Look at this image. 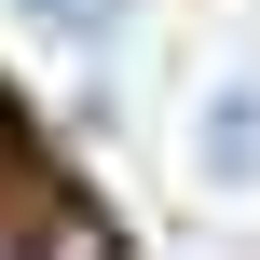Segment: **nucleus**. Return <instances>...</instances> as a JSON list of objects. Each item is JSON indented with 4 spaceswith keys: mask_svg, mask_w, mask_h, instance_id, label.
<instances>
[{
    "mask_svg": "<svg viewBox=\"0 0 260 260\" xmlns=\"http://www.w3.org/2000/svg\"><path fill=\"white\" fill-rule=\"evenodd\" d=\"M27 27L69 41V55H110V41H123V0H27Z\"/></svg>",
    "mask_w": 260,
    "mask_h": 260,
    "instance_id": "nucleus-2",
    "label": "nucleus"
},
{
    "mask_svg": "<svg viewBox=\"0 0 260 260\" xmlns=\"http://www.w3.org/2000/svg\"><path fill=\"white\" fill-rule=\"evenodd\" d=\"M192 151H206V178H260V96L247 82L206 96V137H192Z\"/></svg>",
    "mask_w": 260,
    "mask_h": 260,
    "instance_id": "nucleus-1",
    "label": "nucleus"
}]
</instances>
